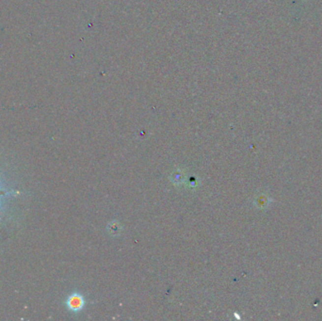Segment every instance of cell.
I'll return each instance as SVG.
<instances>
[{
  "label": "cell",
  "instance_id": "4",
  "mask_svg": "<svg viewBox=\"0 0 322 321\" xmlns=\"http://www.w3.org/2000/svg\"><path fill=\"white\" fill-rule=\"evenodd\" d=\"M108 232L113 236H118L122 233V225L117 221H112L108 225Z\"/></svg>",
  "mask_w": 322,
  "mask_h": 321
},
{
  "label": "cell",
  "instance_id": "5",
  "mask_svg": "<svg viewBox=\"0 0 322 321\" xmlns=\"http://www.w3.org/2000/svg\"><path fill=\"white\" fill-rule=\"evenodd\" d=\"M4 194H6V191H3V190H0V196H2V195H4Z\"/></svg>",
  "mask_w": 322,
  "mask_h": 321
},
{
  "label": "cell",
  "instance_id": "3",
  "mask_svg": "<svg viewBox=\"0 0 322 321\" xmlns=\"http://www.w3.org/2000/svg\"><path fill=\"white\" fill-rule=\"evenodd\" d=\"M270 203H271V199L266 194H261L257 196L254 201V204L258 209H266L269 206Z\"/></svg>",
  "mask_w": 322,
  "mask_h": 321
},
{
  "label": "cell",
  "instance_id": "1",
  "mask_svg": "<svg viewBox=\"0 0 322 321\" xmlns=\"http://www.w3.org/2000/svg\"><path fill=\"white\" fill-rule=\"evenodd\" d=\"M65 303L68 310L78 313L85 307L86 300L82 294L78 292H73L71 295L68 296Z\"/></svg>",
  "mask_w": 322,
  "mask_h": 321
},
{
  "label": "cell",
  "instance_id": "2",
  "mask_svg": "<svg viewBox=\"0 0 322 321\" xmlns=\"http://www.w3.org/2000/svg\"><path fill=\"white\" fill-rule=\"evenodd\" d=\"M187 179V176L184 173L183 170H180V169H177L176 171H174L172 173V175H170V180L176 185V186H180V185H183L185 183Z\"/></svg>",
  "mask_w": 322,
  "mask_h": 321
}]
</instances>
